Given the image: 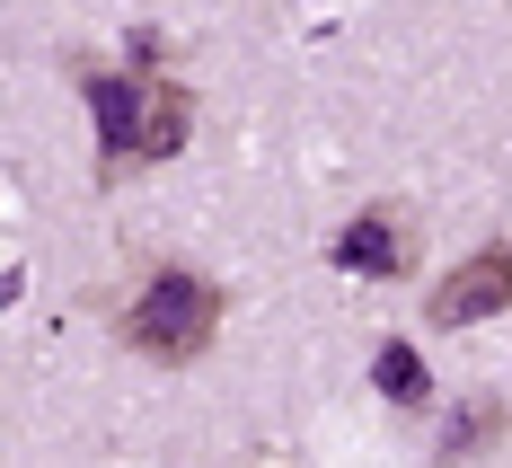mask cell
Wrapping results in <instances>:
<instances>
[{
    "instance_id": "obj_1",
    "label": "cell",
    "mask_w": 512,
    "mask_h": 468,
    "mask_svg": "<svg viewBox=\"0 0 512 468\" xmlns=\"http://www.w3.org/2000/svg\"><path fill=\"white\" fill-rule=\"evenodd\" d=\"M89 115H98L106 168L168 159V151H186V133H195V98L177 80H151V71H89Z\"/></svg>"
},
{
    "instance_id": "obj_2",
    "label": "cell",
    "mask_w": 512,
    "mask_h": 468,
    "mask_svg": "<svg viewBox=\"0 0 512 468\" xmlns=\"http://www.w3.org/2000/svg\"><path fill=\"white\" fill-rule=\"evenodd\" d=\"M124 336L159 354V363H195L212 336H221V292H212L204 274H186V265H159L151 283H142V301L124 318Z\"/></svg>"
},
{
    "instance_id": "obj_3",
    "label": "cell",
    "mask_w": 512,
    "mask_h": 468,
    "mask_svg": "<svg viewBox=\"0 0 512 468\" xmlns=\"http://www.w3.org/2000/svg\"><path fill=\"white\" fill-rule=\"evenodd\" d=\"M336 265L345 274H371V283H398V274L424 265V239H415V221L398 204H380V212H354L336 230Z\"/></svg>"
},
{
    "instance_id": "obj_4",
    "label": "cell",
    "mask_w": 512,
    "mask_h": 468,
    "mask_svg": "<svg viewBox=\"0 0 512 468\" xmlns=\"http://www.w3.org/2000/svg\"><path fill=\"white\" fill-rule=\"evenodd\" d=\"M495 310H512V248H477L433 283V327H477Z\"/></svg>"
},
{
    "instance_id": "obj_5",
    "label": "cell",
    "mask_w": 512,
    "mask_h": 468,
    "mask_svg": "<svg viewBox=\"0 0 512 468\" xmlns=\"http://www.w3.org/2000/svg\"><path fill=\"white\" fill-rule=\"evenodd\" d=\"M486 442H504V407H495V398H468L460 416H451V433H442V460L460 468V460H477Z\"/></svg>"
},
{
    "instance_id": "obj_6",
    "label": "cell",
    "mask_w": 512,
    "mask_h": 468,
    "mask_svg": "<svg viewBox=\"0 0 512 468\" xmlns=\"http://www.w3.org/2000/svg\"><path fill=\"white\" fill-rule=\"evenodd\" d=\"M371 380H380V398H398V407H424V398H433V380H424V354H415V345H380Z\"/></svg>"
}]
</instances>
